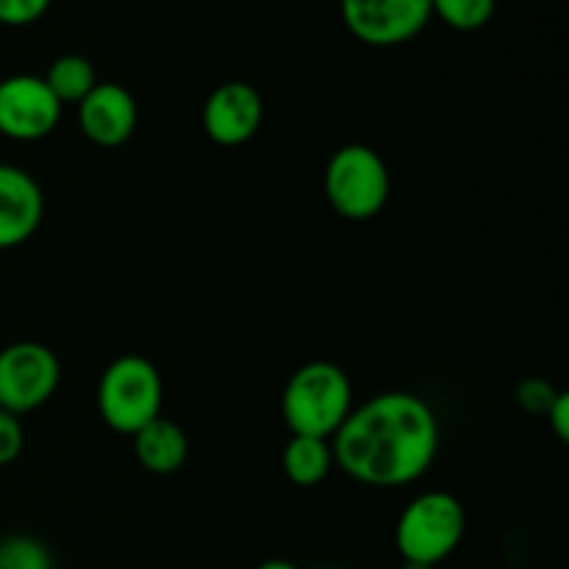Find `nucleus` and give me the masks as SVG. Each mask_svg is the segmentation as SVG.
<instances>
[{"label": "nucleus", "instance_id": "1", "mask_svg": "<svg viewBox=\"0 0 569 569\" xmlns=\"http://www.w3.org/2000/svg\"><path fill=\"white\" fill-rule=\"evenodd\" d=\"M333 467L372 489L415 483L439 453V420L415 392H381L353 406L331 437Z\"/></svg>", "mask_w": 569, "mask_h": 569}, {"label": "nucleus", "instance_id": "2", "mask_svg": "<svg viewBox=\"0 0 569 569\" xmlns=\"http://www.w3.org/2000/svg\"><path fill=\"white\" fill-rule=\"evenodd\" d=\"M353 406L350 376L333 361L298 367L281 395V417L295 437L331 439Z\"/></svg>", "mask_w": 569, "mask_h": 569}, {"label": "nucleus", "instance_id": "3", "mask_svg": "<svg viewBox=\"0 0 569 569\" xmlns=\"http://www.w3.org/2000/svg\"><path fill=\"white\" fill-rule=\"evenodd\" d=\"M467 533V511L456 495L445 489L417 495L400 511L395 545L403 561L437 567L459 550Z\"/></svg>", "mask_w": 569, "mask_h": 569}, {"label": "nucleus", "instance_id": "4", "mask_svg": "<svg viewBox=\"0 0 569 569\" xmlns=\"http://www.w3.org/2000/svg\"><path fill=\"white\" fill-rule=\"evenodd\" d=\"M326 198L339 217L367 222L383 211L392 194L387 161L370 144L350 142L333 150L322 176Z\"/></svg>", "mask_w": 569, "mask_h": 569}, {"label": "nucleus", "instance_id": "5", "mask_svg": "<svg viewBox=\"0 0 569 569\" xmlns=\"http://www.w3.org/2000/svg\"><path fill=\"white\" fill-rule=\"evenodd\" d=\"M164 383L150 359L126 353L111 361L98 381L100 420L122 437H133L161 417Z\"/></svg>", "mask_w": 569, "mask_h": 569}, {"label": "nucleus", "instance_id": "6", "mask_svg": "<svg viewBox=\"0 0 569 569\" xmlns=\"http://www.w3.org/2000/svg\"><path fill=\"white\" fill-rule=\"evenodd\" d=\"M61 383V361L42 342H11L0 350V409L22 417L48 403Z\"/></svg>", "mask_w": 569, "mask_h": 569}, {"label": "nucleus", "instance_id": "7", "mask_svg": "<svg viewBox=\"0 0 569 569\" xmlns=\"http://www.w3.org/2000/svg\"><path fill=\"white\" fill-rule=\"evenodd\" d=\"M339 14L350 37L370 48L411 42L431 22V0H339Z\"/></svg>", "mask_w": 569, "mask_h": 569}, {"label": "nucleus", "instance_id": "8", "mask_svg": "<svg viewBox=\"0 0 569 569\" xmlns=\"http://www.w3.org/2000/svg\"><path fill=\"white\" fill-rule=\"evenodd\" d=\"M64 106L56 100L44 78L9 76L0 81V137L11 142H39L61 122Z\"/></svg>", "mask_w": 569, "mask_h": 569}, {"label": "nucleus", "instance_id": "9", "mask_svg": "<svg viewBox=\"0 0 569 569\" xmlns=\"http://www.w3.org/2000/svg\"><path fill=\"white\" fill-rule=\"evenodd\" d=\"M206 137L222 148H239L259 133L264 122V98L248 81H226L203 103Z\"/></svg>", "mask_w": 569, "mask_h": 569}, {"label": "nucleus", "instance_id": "10", "mask_svg": "<svg viewBox=\"0 0 569 569\" xmlns=\"http://www.w3.org/2000/svg\"><path fill=\"white\" fill-rule=\"evenodd\" d=\"M139 109L133 94L114 81H98V87L78 103L81 133L98 148H120L133 137Z\"/></svg>", "mask_w": 569, "mask_h": 569}, {"label": "nucleus", "instance_id": "11", "mask_svg": "<svg viewBox=\"0 0 569 569\" xmlns=\"http://www.w3.org/2000/svg\"><path fill=\"white\" fill-rule=\"evenodd\" d=\"M44 220V194L22 167L0 164V250L26 244Z\"/></svg>", "mask_w": 569, "mask_h": 569}, {"label": "nucleus", "instance_id": "12", "mask_svg": "<svg viewBox=\"0 0 569 569\" xmlns=\"http://www.w3.org/2000/svg\"><path fill=\"white\" fill-rule=\"evenodd\" d=\"M133 453L139 465L153 476H172L187 465L189 439L178 422L156 417L142 431L133 433Z\"/></svg>", "mask_w": 569, "mask_h": 569}, {"label": "nucleus", "instance_id": "13", "mask_svg": "<svg viewBox=\"0 0 569 569\" xmlns=\"http://www.w3.org/2000/svg\"><path fill=\"white\" fill-rule=\"evenodd\" d=\"M283 472L295 487H317L326 481L333 470V450L331 439L317 437H289L287 448L281 456Z\"/></svg>", "mask_w": 569, "mask_h": 569}, {"label": "nucleus", "instance_id": "14", "mask_svg": "<svg viewBox=\"0 0 569 569\" xmlns=\"http://www.w3.org/2000/svg\"><path fill=\"white\" fill-rule=\"evenodd\" d=\"M42 78L61 106H78L94 87H98V72H94L92 61L81 53H67L53 59Z\"/></svg>", "mask_w": 569, "mask_h": 569}, {"label": "nucleus", "instance_id": "15", "mask_svg": "<svg viewBox=\"0 0 569 569\" xmlns=\"http://www.w3.org/2000/svg\"><path fill=\"white\" fill-rule=\"evenodd\" d=\"M498 0H431V14L453 31H481L495 17Z\"/></svg>", "mask_w": 569, "mask_h": 569}, {"label": "nucleus", "instance_id": "16", "mask_svg": "<svg viewBox=\"0 0 569 569\" xmlns=\"http://www.w3.org/2000/svg\"><path fill=\"white\" fill-rule=\"evenodd\" d=\"M0 569H53V559L39 539L11 533L0 539Z\"/></svg>", "mask_w": 569, "mask_h": 569}, {"label": "nucleus", "instance_id": "17", "mask_svg": "<svg viewBox=\"0 0 569 569\" xmlns=\"http://www.w3.org/2000/svg\"><path fill=\"white\" fill-rule=\"evenodd\" d=\"M561 389H556L553 383L548 381V378H526V381L517 383V392H515V400L517 406H520L522 411H528V415H537V417H545L548 415L550 403L556 400V395H559Z\"/></svg>", "mask_w": 569, "mask_h": 569}, {"label": "nucleus", "instance_id": "18", "mask_svg": "<svg viewBox=\"0 0 569 569\" xmlns=\"http://www.w3.org/2000/svg\"><path fill=\"white\" fill-rule=\"evenodd\" d=\"M53 0H0V26L26 28L48 14Z\"/></svg>", "mask_w": 569, "mask_h": 569}, {"label": "nucleus", "instance_id": "19", "mask_svg": "<svg viewBox=\"0 0 569 569\" xmlns=\"http://www.w3.org/2000/svg\"><path fill=\"white\" fill-rule=\"evenodd\" d=\"M22 448H26V431H22L20 417L0 409V467L14 465Z\"/></svg>", "mask_w": 569, "mask_h": 569}, {"label": "nucleus", "instance_id": "20", "mask_svg": "<svg viewBox=\"0 0 569 569\" xmlns=\"http://www.w3.org/2000/svg\"><path fill=\"white\" fill-rule=\"evenodd\" d=\"M545 420H548L550 431H553V437L559 439L561 445L569 442V395L567 392H559L556 395V400L550 403L548 415H545Z\"/></svg>", "mask_w": 569, "mask_h": 569}, {"label": "nucleus", "instance_id": "21", "mask_svg": "<svg viewBox=\"0 0 569 569\" xmlns=\"http://www.w3.org/2000/svg\"><path fill=\"white\" fill-rule=\"evenodd\" d=\"M256 569H300V567L292 565V561H287V559H270V561H264V565H259Z\"/></svg>", "mask_w": 569, "mask_h": 569}, {"label": "nucleus", "instance_id": "22", "mask_svg": "<svg viewBox=\"0 0 569 569\" xmlns=\"http://www.w3.org/2000/svg\"><path fill=\"white\" fill-rule=\"evenodd\" d=\"M400 569H437V567H426V565H411V561H403V567Z\"/></svg>", "mask_w": 569, "mask_h": 569}]
</instances>
